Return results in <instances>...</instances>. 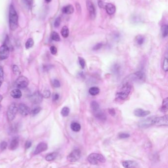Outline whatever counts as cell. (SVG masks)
<instances>
[{"mask_svg": "<svg viewBox=\"0 0 168 168\" xmlns=\"http://www.w3.org/2000/svg\"><path fill=\"white\" fill-rule=\"evenodd\" d=\"M132 86L129 82L125 81L116 94V98L120 100H126L131 92Z\"/></svg>", "mask_w": 168, "mask_h": 168, "instance_id": "1", "label": "cell"}, {"mask_svg": "<svg viewBox=\"0 0 168 168\" xmlns=\"http://www.w3.org/2000/svg\"><path fill=\"white\" fill-rule=\"evenodd\" d=\"M9 24L12 31H15L18 25V17L15 7L10 5L9 9Z\"/></svg>", "mask_w": 168, "mask_h": 168, "instance_id": "2", "label": "cell"}, {"mask_svg": "<svg viewBox=\"0 0 168 168\" xmlns=\"http://www.w3.org/2000/svg\"><path fill=\"white\" fill-rule=\"evenodd\" d=\"M88 161L92 165H97L99 163H105V159L101 154L93 153L90 154L87 158Z\"/></svg>", "mask_w": 168, "mask_h": 168, "instance_id": "3", "label": "cell"}, {"mask_svg": "<svg viewBox=\"0 0 168 168\" xmlns=\"http://www.w3.org/2000/svg\"><path fill=\"white\" fill-rule=\"evenodd\" d=\"M18 111V108L15 103L10 104L7 111V119L9 121H12L15 119Z\"/></svg>", "mask_w": 168, "mask_h": 168, "instance_id": "4", "label": "cell"}, {"mask_svg": "<svg viewBox=\"0 0 168 168\" xmlns=\"http://www.w3.org/2000/svg\"><path fill=\"white\" fill-rule=\"evenodd\" d=\"M152 125L157 126L168 125V115H165L163 117H156L152 120Z\"/></svg>", "mask_w": 168, "mask_h": 168, "instance_id": "5", "label": "cell"}, {"mask_svg": "<svg viewBox=\"0 0 168 168\" xmlns=\"http://www.w3.org/2000/svg\"><path fill=\"white\" fill-rule=\"evenodd\" d=\"M15 85L18 89H25L28 87L29 85V80L25 76H19L16 79Z\"/></svg>", "mask_w": 168, "mask_h": 168, "instance_id": "6", "label": "cell"}, {"mask_svg": "<svg viewBox=\"0 0 168 168\" xmlns=\"http://www.w3.org/2000/svg\"><path fill=\"white\" fill-rule=\"evenodd\" d=\"M81 151L79 149H75L68 156L67 160L71 162H75L81 158Z\"/></svg>", "mask_w": 168, "mask_h": 168, "instance_id": "7", "label": "cell"}, {"mask_svg": "<svg viewBox=\"0 0 168 168\" xmlns=\"http://www.w3.org/2000/svg\"><path fill=\"white\" fill-rule=\"evenodd\" d=\"M9 48L7 44H4L0 47V60H4L9 57Z\"/></svg>", "mask_w": 168, "mask_h": 168, "instance_id": "8", "label": "cell"}, {"mask_svg": "<svg viewBox=\"0 0 168 168\" xmlns=\"http://www.w3.org/2000/svg\"><path fill=\"white\" fill-rule=\"evenodd\" d=\"M30 100L35 104H39L43 100L42 94L39 92H36L30 97Z\"/></svg>", "mask_w": 168, "mask_h": 168, "instance_id": "9", "label": "cell"}, {"mask_svg": "<svg viewBox=\"0 0 168 168\" xmlns=\"http://www.w3.org/2000/svg\"><path fill=\"white\" fill-rule=\"evenodd\" d=\"M86 6L91 18L92 19H95L96 17V9L93 4L90 1H87L86 3Z\"/></svg>", "mask_w": 168, "mask_h": 168, "instance_id": "10", "label": "cell"}, {"mask_svg": "<svg viewBox=\"0 0 168 168\" xmlns=\"http://www.w3.org/2000/svg\"><path fill=\"white\" fill-rule=\"evenodd\" d=\"M18 110L20 112V114L23 116H26L28 115L31 111L29 107L26 104H23V103H21L19 105L18 107Z\"/></svg>", "mask_w": 168, "mask_h": 168, "instance_id": "11", "label": "cell"}, {"mask_svg": "<svg viewBox=\"0 0 168 168\" xmlns=\"http://www.w3.org/2000/svg\"><path fill=\"white\" fill-rule=\"evenodd\" d=\"M154 118V117H149L145 119L140 120L138 123L139 127L142 128H145V127H149L150 126L152 125V120Z\"/></svg>", "mask_w": 168, "mask_h": 168, "instance_id": "12", "label": "cell"}, {"mask_svg": "<svg viewBox=\"0 0 168 168\" xmlns=\"http://www.w3.org/2000/svg\"><path fill=\"white\" fill-rule=\"evenodd\" d=\"M129 78L132 81H142L145 78V74L142 71H137L133 73Z\"/></svg>", "mask_w": 168, "mask_h": 168, "instance_id": "13", "label": "cell"}, {"mask_svg": "<svg viewBox=\"0 0 168 168\" xmlns=\"http://www.w3.org/2000/svg\"><path fill=\"white\" fill-rule=\"evenodd\" d=\"M47 148H48V146L47 143H43V142L40 143H39L36 148L35 151H34V154L37 155V154H41V152L47 151Z\"/></svg>", "mask_w": 168, "mask_h": 168, "instance_id": "14", "label": "cell"}, {"mask_svg": "<svg viewBox=\"0 0 168 168\" xmlns=\"http://www.w3.org/2000/svg\"><path fill=\"white\" fill-rule=\"evenodd\" d=\"M134 114L136 117H145L151 114V112L149 111L144 110L142 109L137 108L135 110Z\"/></svg>", "mask_w": 168, "mask_h": 168, "instance_id": "15", "label": "cell"}, {"mask_svg": "<svg viewBox=\"0 0 168 168\" xmlns=\"http://www.w3.org/2000/svg\"><path fill=\"white\" fill-rule=\"evenodd\" d=\"M105 9L108 14L109 15L113 14L116 11V6L114 4H111V3H109V4L106 3Z\"/></svg>", "mask_w": 168, "mask_h": 168, "instance_id": "16", "label": "cell"}, {"mask_svg": "<svg viewBox=\"0 0 168 168\" xmlns=\"http://www.w3.org/2000/svg\"><path fill=\"white\" fill-rule=\"evenodd\" d=\"M93 114L94 116L97 119L102 120V121L105 120L106 118H107L105 114H104V112H103L102 111H101V110H99L98 111L93 112Z\"/></svg>", "mask_w": 168, "mask_h": 168, "instance_id": "17", "label": "cell"}, {"mask_svg": "<svg viewBox=\"0 0 168 168\" xmlns=\"http://www.w3.org/2000/svg\"><path fill=\"white\" fill-rule=\"evenodd\" d=\"M10 95L13 98L18 99L21 98V97H22V92L18 89H15L11 91Z\"/></svg>", "mask_w": 168, "mask_h": 168, "instance_id": "18", "label": "cell"}, {"mask_svg": "<svg viewBox=\"0 0 168 168\" xmlns=\"http://www.w3.org/2000/svg\"><path fill=\"white\" fill-rule=\"evenodd\" d=\"M122 165L125 168H134L137 166V163L134 161L127 160L123 161Z\"/></svg>", "mask_w": 168, "mask_h": 168, "instance_id": "19", "label": "cell"}, {"mask_svg": "<svg viewBox=\"0 0 168 168\" xmlns=\"http://www.w3.org/2000/svg\"><path fill=\"white\" fill-rule=\"evenodd\" d=\"M62 12L63 13L67 14H71L73 13L74 12V8L72 5L69 4L63 7L62 9Z\"/></svg>", "mask_w": 168, "mask_h": 168, "instance_id": "20", "label": "cell"}, {"mask_svg": "<svg viewBox=\"0 0 168 168\" xmlns=\"http://www.w3.org/2000/svg\"><path fill=\"white\" fill-rule=\"evenodd\" d=\"M19 146V140L17 138H15L12 140L10 143L9 149L11 150H15L18 148Z\"/></svg>", "mask_w": 168, "mask_h": 168, "instance_id": "21", "label": "cell"}, {"mask_svg": "<svg viewBox=\"0 0 168 168\" xmlns=\"http://www.w3.org/2000/svg\"><path fill=\"white\" fill-rule=\"evenodd\" d=\"M71 128L73 131L77 132L81 130V125L79 123L73 122L71 124Z\"/></svg>", "mask_w": 168, "mask_h": 168, "instance_id": "22", "label": "cell"}, {"mask_svg": "<svg viewBox=\"0 0 168 168\" xmlns=\"http://www.w3.org/2000/svg\"><path fill=\"white\" fill-rule=\"evenodd\" d=\"M100 92V90L99 88L96 87H93L90 88L89 89V93L92 96L98 95V94H99Z\"/></svg>", "mask_w": 168, "mask_h": 168, "instance_id": "23", "label": "cell"}, {"mask_svg": "<svg viewBox=\"0 0 168 168\" xmlns=\"http://www.w3.org/2000/svg\"><path fill=\"white\" fill-rule=\"evenodd\" d=\"M91 108L92 109L93 112L98 111L100 109V106L96 101H93L91 103Z\"/></svg>", "mask_w": 168, "mask_h": 168, "instance_id": "24", "label": "cell"}, {"mask_svg": "<svg viewBox=\"0 0 168 168\" xmlns=\"http://www.w3.org/2000/svg\"><path fill=\"white\" fill-rule=\"evenodd\" d=\"M61 34L63 37L67 38L69 35V29L67 26L63 27L61 31Z\"/></svg>", "mask_w": 168, "mask_h": 168, "instance_id": "25", "label": "cell"}, {"mask_svg": "<svg viewBox=\"0 0 168 168\" xmlns=\"http://www.w3.org/2000/svg\"><path fill=\"white\" fill-rule=\"evenodd\" d=\"M57 156V154L56 152H53L51 154H49L47 155L45 157V160L47 161H53L55 159Z\"/></svg>", "mask_w": 168, "mask_h": 168, "instance_id": "26", "label": "cell"}, {"mask_svg": "<svg viewBox=\"0 0 168 168\" xmlns=\"http://www.w3.org/2000/svg\"><path fill=\"white\" fill-rule=\"evenodd\" d=\"M168 98H166L163 101L162 106L161 107V111L162 112H166L168 110Z\"/></svg>", "mask_w": 168, "mask_h": 168, "instance_id": "27", "label": "cell"}, {"mask_svg": "<svg viewBox=\"0 0 168 168\" xmlns=\"http://www.w3.org/2000/svg\"><path fill=\"white\" fill-rule=\"evenodd\" d=\"M161 32L163 37H166L168 35V26L167 25H164L161 28Z\"/></svg>", "mask_w": 168, "mask_h": 168, "instance_id": "28", "label": "cell"}, {"mask_svg": "<svg viewBox=\"0 0 168 168\" xmlns=\"http://www.w3.org/2000/svg\"><path fill=\"white\" fill-rule=\"evenodd\" d=\"M34 41L32 38H30L27 40L26 43H25V47L26 48L28 49L30 48L31 47H32L34 45Z\"/></svg>", "mask_w": 168, "mask_h": 168, "instance_id": "29", "label": "cell"}, {"mask_svg": "<svg viewBox=\"0 0 168 168\" xmlns=\"http://www.w3.org/2000/svg\"><path fill=\"white\" fill-rule=\"evenodd\" d=\"M136 43L139 45H141L143 44L145 41V38L143 36L141 35H137L136 38Z\"/></svg>", "mask_w": 168, "mask_h": 168, "instance_id": "30", "label": "cell"}, {"mask_svg": "<svg viewBox=\"0 0 168 168\" xmlns=\"http://www.w3.org/2000/svg\"><path fill=\"white\" fill-rule=\"evenodd\" d=\"M70 113V109L67 107H63L61 111V114L63 117H67Z\"/></svg>", "mask_w": 168, "mask_h": 168, "instance_id": "31", "label": "cell"}, {"mask_svg": "<svg viewBox=\"0 0 168 168\" xmlns=\"http://www.w3.org/2000/svg\"><path fill=\"white\" fill-rule=\"evenodd\" d=\"M51 39L55 41H59L60 40V37L57 32H52L51 35Z\"/></svg>", "mask_w": 168, "mask_h": 168, "instance_id": "32", "label": "cell"}, {"mask_svg": "<svg viewBox=\"0 0 168 168\" xmlns=\"http://www.w3.org/2000/svg\"><path fill=\"white\" fill-rule=\"evenodd\" d=\"M41 107H35V108L33 109L32 111H30V114H31L32 115L34 116V115H36L37 114H39V113L40 112V111H41Z\"/></svg>", "mask_w": 168, "mask_h": 168, "instance_id": "33", "label": "cell"}, {"mask_svg": "<svg viewBox=\"0 0 168 168\" xmlns=\"http://www.w3.org/2000/svg\"><path fill=\"white\" fill-rule=\"evenodd\" d=\"M12 71H13V73L15 74V75L17 76H19L21 72L19 70V67L17 66L16 65H14L12 66Z\"/></svg>", "mask_w": 168, "mask_h": 168, "instance_id": "34", "label": "cell"}, {"mask_svg": "<svg viewBox=\"0 0 168 168\" xmlns=\"http://www.w3.org/2000/svg\"><path fill=\"white\" fill-rule=\"evenodd\" d=\"M42 95L43 98H49L50 95H51L50 91L49 90H48V89H45V90L44 91L43 93H42Z\"/></svg>", "mask_w": 168, "mask_h": 168, "instance_id": "35", "label": "cell"}, {"mask_svg": "<svg viewBox=\"0 0 168 168\" xmlns=\"http://www.w3.org/2000/svg\"><path fill=\"white\" fill-rule=\"evenodd\" d=\"M163 68L165 72L168 71V59L166 58H164L163 64Z\"/></svg>", "mask_w": 168, "mask_h": 168, "instance_id": "36", "label": "cell"}, {"mask_svg": "<svg viewBox=\"0 0 168 168\" xmlns=\"http://www.w3.org/2000/svg\"><path fill=\"white\" fill-rule=\"evenodd\" d=\"M52 85L55 88H58L60 87L61 84H60V82H59V81L58 80L54 79L52 81Z\"/></svg>", "mask_w": 168, "mask_h": 168, "instance_id": "37", "label": "cell"}, {"mask_svg": "<svg viewBox=\"0 0 168 168\" xmlns=\"http://www.w3.org/2000/svg\"><path fill=\"white\" fill-rule=\"evenodd\" d=\"M79 63L81 67H82V69L84 68L85 66V61L84 58H82L81 57H79Z\"/></svg>", "mask_w": 168, "mask_h": 168, "instance_id": "38", "label": "cell"}, {"mask_svg": "<svg viewBox=\"0 0 168 168\" xmlns=\"http://www.w3.org/2000/svg\"><path fill=\"white\" fill-rule=\"evenodd\" d=\"M119 137L121 139H126L130 137V135L126 133H120L119 135Z\"/></svg>", "mask_w": 168, "mask_h": 168, "instance_id": "39", "label": "cell"}, {"mask_svg": "<svg viewBox=\"0 0 168 168\" xmlns=\"http://www.w3.org/2000/svg\"><path fill=\"white\" fill-rule=\"evenodd\" d=\"M50 52H51V54L52 55H55L57 53V49L56 48V47L55 46H52L50 47Z\"/></svg>", "mask_w": 168, "mask_h": 168, "instance_id": "40", "label": "cell"}, {"mask_svg": "<svg viewBox=\"0 0 168 168\" xmlns=\"http://www.w3.org/2000/svg\"><path fill=\"white\" fill-rule=\"evenodd\" d=\"M7 143L6 142H2L0 145V149H1V151H4V149H6V148L7 147Z\"/></svg>", "mask_w": 168, "mask_h": 168, "instance_id": "41", "label": "cell"}, {"mask_svg": "<svg viewBox=\"0 0 168 168\" xmlns=\"http://www.w3.org/2000/svg\"><path fill=\"white\" fill-rule=\"evenodd\" d=\"M60 23H61V18L60 17H58L56 19L55 22H54V27L56 28L58 27L60 25Z\"/></svg>", "mask_w": 168, "mask_h": 168, "instance_id": "42", "label": "cell"}, {"mask_svg": "<svg viewBox=\"0 0 168 168\" xmlns=\"http://www.w3.org/2000/svg\"><path fill=\"white\" fill-rule=\"evenodd\" d=\"M102 46V43H99L97 44L96 45H95L94 46V47L93 48V50H94V51H97V50H99L100 49H101Z\"/></svg>", "mask_w": 168, "mask_h": 168, "instance_id": "43", "label": "cell"}, {"mask_svg": "<svg viewBox=\"0 0 168 168\" xmlns=\"http://www.w3.org/2000/svg\"><path fill=\"white\" fill-rule=\"evenodd\" d=\"M3 77H4V70L2 66H0V80L3 81Z\"/></svg>", "mask_w": 168, "mask_h": 168, "instance_id": "44", "label": "cell"}, {"mask_svg": "<svg viewBox=\"0 0 168 168\" xmlns=\"http://www.w3.org/2000/svg\"><path fill=\"white\" fill-rule=\"evenodd\" d=\"M105 4H106V3H104V1H98V6L101 8L105 9Z\"/></svg>", "mask_w": 168, "mask_h": 168, "instance_id": "45", "label": "cell"}, {"mask_svg": "<svg viewBox=\"0 0 168 168\" xmlns=\"http://www.w3.org/2000/svg\"><path fill=\"white\" fill-rule=\"evenodd\" d=\"M59 98V95L58 94H54L53 95V100L54 101H57Z\"/></svg>", "mask_w": 168, "mask_h": 168, "instance_id": "46", "label": "cell"}, {"mask_svg": "<svg viewBox=\"0 0 168 168\" xmlns=\"http://www.w3.org/2000/svg\"><path fill=\"white\" fill-rule=\"evenodd\" d=\"M108 111L110 112V114L112 116H114L116 115V111L113 108H111L108 110Z\"/></svg>", "mask_w": 168, "mask_h": 168, "instance_id": "47", "label": "cell"}, {"mask_svg": "<svg viewBox=\"0 0 168 168\" xmlns=\"http://www.w3.org/2000/svg\"><path fill=\"white\" fill-rule=\"evenodd\" d=\"M31 146H32V142L31 141H27L25 144V148L28 149L31 147Z\"/></svg>", "mask_w": 168, "mask_h": 168, "instance_id": "48", "label": "cell"}, {"mask_svg": "<svg viewBox=\"0 0 168 168\" xmlns=\"http://www.w3.org/2000/svg\"><path fill=\"white\" fill-rule=\"evenodd\" d=\"M25 3L28 6H32L33 4V0H25Z\"/></svg>", "mask_w": 168, "mask_h": 168, "instance_id": "49", "label": "cell"}, {"mask_svg": "<svg viewBox=\"0 0 168 168\" xmlns=\"http://www.w3.org/2000/svg\"><path fill=\"white\" fill-rule=\"evenodd\" d=\"M76 6L77 10H78L79 12H80L81 10V6H80V5L79 4V3H76Z\"/></svg>", "mask_w": 168, "mask_h": 168, "instance_id": "50", "label": "cell"}, {"mask_svg": "<svg viewBox=\"0 0 168 168\" xmlns=\"http://www.w3.org/2000/svg\"><path fill=\"white\" fill-rule=\"evenodd\" d=\"M3 100V97L1 95H0V102Z\"/></svg>", "mask_w": 168, "mask_h": 168, "instance_id": "51", "label": "cell"}, {"mask_svg": "<svg viewBox=\"0 0 168 168\" xmlns=\"http://www.w3.org/2000/svg\"><path fill=\"white\" fill-rule=\"evenodd\" d=\"M1 84H2V81L0 80V87L1 86Z\"/></svg>", "mask_w": 168, "mask_h": 168, "instance_id": "52", "label": "cell"}, {"mask_svg": "<svg viewBox=\"0 0 168 168\" xmlns=\"http://www.w3.org/2000/svg\"><path fill=\"white\" fill-rule=\"evenodd\" d=\"M47 2H50V1H51V0H45Z\"/></svg>", "mask_w": 168, "mask_h": 168, "instance_id": "53", "label": "cell"}]
</instances>
